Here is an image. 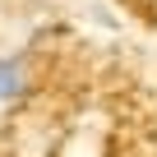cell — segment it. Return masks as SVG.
Instances as JSON below:
<instances>
[{
	"mask_svg": "<svg viewBox=\"0 0 157 157\" xmlns=\"http://www.w3.org/2000/svg\"><path fill=\"white\" fill-rule=\"evenodd\" d=\"M28 88H33V65H28V56L23 51H5V56H0V111L14 106Z\"/></svg>",
	"mask_w": 157,
	"mask_h": 157,
	"instance_id": "6da1fadb",
	"label": "cell"
}]
</instances>
